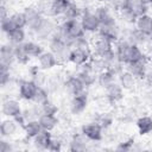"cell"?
Returning <instances> with one entry per match:
<instances>
[{
    "instance_id": "obj_31",
    "label": "cell",
    "mask_w": 152,
    "mask_h": 152,
    "mask_svg": "<svg viewBox=\"0 0 152 152\" xmlns=\"http://www.w3.org/2000/svg\"><path fill=\"white\" fill-rule=\"evenodd\" d=\"M91 121H95V122L100 124L103 129H107V128L113 127V124H114V115L110 114V113H108V112L94 113Z\"/></svg>"
},
{
    "instance_id": "obj_2",
    "label": "cell",
    "mask_w": 152,
    "mask_h": 152,
    "mask_svg": "<svg viewBox=\"0 0 152 152\" xmlns=\"http://www.w3.org/2000/svg\"><path fill=\"white\" fill-rule=\"evenodd\" d=\"M80 21L83 26V30L86 33H97L101 24L95 14L94 11H91L89 7H84L80 18Z\"/></svg>"
},
{
    "instance_id": "obj_5",
    "label": "cell",
    "mask_w": 152,
    "mask_h": 152,
    "mask_svg": "<svg viewBox=\"0 0 152 152\" xmlns=\"http://www.w3.org/2000/svg\"><path fill=\"white\" fill-rule=\"evenodd\" d=\"M78 69L76 70L75 75L82 81V83L84 84L86 88H90L93 87L95 83H96V80H97V74L93 70L91 65H90V62L81 65V66H77Z\"/></svg>"
},
{
    "instance_id": "obj_41",
    "label": "cell",
    "mask_w": 152,
    "mask_h": 152,
    "mask_svg": "<svg viewBox=\"0 0 152 152\" xmlns=\"http://www.w3.org/2000/svg\"><path fill=\"white\" fill-rule=\"evenodd\" d=\"M11 18L15 23L17 27L24 28V27L27 26V20H26V17H25V14L23 12H14L13 14H11Z\"/></svg>"
},
{
    "instance_id": "obj_25",
    "label": "cell",
    "mask_w": 152,
    "mask_h": 152,
    "mask_svg": "<svg viewBox=\"0 0 152 152\" xmlns=\"http://www.w3.org/2000/svg\"><path fill=\"white\" fill-rule=\"evenodd\" d=\"M70 2H71L70 0H51L48 17L49 18H56V17H61V15L63 17V14L66 11Z\"/></svg>"
},
{
    "instance_id": "obj_17",
    "label": "cell",
    "mask_w": 152,
    "mask_h": 152,
    "mask_svg": "<svg viewBox=\"0 0 152 152\" xmlns=\"http://www.w3.org/2000/svg\"><path fill=\"white\" fill-rule=\"evenodd\" d=\"M91 56H93L91 51H87L83 49H71L70 56H69V62L76 66H81V65L88 63L90 61Z\"/></svg>"
},
{
    "instance_id": "obj_16",
    "label": "cell",
    "mask_w": 152,
    "mask_h": 152,
    "mask_svg": "<svg viewBox=\"0 0 152 152\" xmlns=\"http://www.w3.org/2000/svg\"><path fill=\"white\" fill-rule=\"evenodd\" d=\"M97 36L108 39L112 43H115L116 40H119L121 38V27L116 24V25H112V26H104L101 25L97 33Z\"/></svg>"
},
{
    "instance_id": "obj_33",
    "label": "cell",
    "mask_w": 152,
    "mask_h": 152,
    "mask_svg": "<svg viewBox=\"0 0 152 152\" xmlns=\"http://www.w3.org/2000/svg\"><path fill=\"white\" fill-rule=\"evenodd\" d=\"M145 59H148V57L146 56L144 50L140 46L132 44L131 48H129V52H128V57H127V63L126 64L134 63V62H140V61H145Z\"/></svg>"
},
{
    "instance_id": "obj_20",
    "label": "cell",
    "mask_w": 152,
    "mask_h": 152,
    "mask_svg": "<svg viewBox=\"0 0 152 152\" xmlns=\"http://www.w3.org/2000/svg\"><path fill=\"white\" fill-rule=\"evenodd\" d=\"M52 139V134L50 131H45L43 129L42 132H39L33 139H32V145L36 150L38 151H46L49 148V144Z\"/></svg>"
},
{
    "instance_id": "obj_3",
    "label": "cell",
    "mask_w": 152,
    "mask_h": 152,
    "mask_svg": "<svg viewBox=\"0 0 152 152\" xmlns=\"http://www.w3.org/2000/svg\"><path fill=\"white\" fill-rule=\"evenodd\" d=\"M23 13L25 14L26 17V20H27V28L30 32H36L38 30V27L42 25V23L44 21L45 19V15L42 14L36 6H26L24 10H23Z\"/></svg>"
},
{
    "instance_id": "obj_6",
    "label": "cell",
    "mask_w": 152,
    "mask_h": 152,
    "mask_svg": "<svg viewBox=\"0 0 152 152\" xmlns=\"http://www.w3.org/2000/svg\"><path fill=\"white\" fill-rule=\"evenodd\" d=\"M95 14L100 21L101 25L104 26H112V25H116L118 20L114 14V11L107 5V4H101L95 8Z\"/></svg>"
},
{
    "instance_id": "obj_19",
    "label": "cell",
    "mask_w": 152,
    "mask_h": 152,
    "mask_svg": "<svg viewBox=\"0 0 152 152\" xmlns=\"http://www.w3.org/2000/svg\"><path fill=\"white\" fill-rule=\"evenodd\" d=\"M118 82L120 83V86L124 88V90L126 91H134L138 88V82L139 80H137L131 72H128L127 70H124L122 72H120L118 75Z\"/></svg>"
},
{
    "instance_id": "obj_24",
    "label": "cell",
    "mask_w": 152,
    "mask_h": 152,
    "mask_svg": "<svg viewBox=\"0 0 152 152\" xmlns=\"http://www.w3.org/2000/svg\"><path fill=\"white\" fill-rule=\"evenodd\" d=\"M64 80H65V78H63L61 74H57V72L51 74V75H49V77H48L45 88L49 90L50 94H56V93H58L61 89H63Z\"/></svg>"
},
{
    "instance_id": "obj_27",
    "label": "cell",
    "mask_w": 152,
    "mask_h": 152,
    "mask_svg": "<svg viewBox=\"0 0 152 152\" xmlns=\"http://www.w3.org/2000/svg\"><path fill=\"white\" fill-rule=\"evenodd\" d=\"M135 126L138 133L142 137L152 134V116L150 115H140L135 119Z\"/></svg>"
},
{
    "instance_id": "obj_23",
    "label": "cell",
    "mask_w": 152,
    "mask_h": 152,
    "mask_svg": "<svg viewBox=\"0 0 152 152\" xmlns=\"http://www.w3.org/2000/svg\"><path fill=\"white\" fill-rule=\"evenodd\" d=\"M131 43L128 40H126L125 38H120L119 40H116L114 43V51L116 57L124 63H127V57H128V52H129V48H131Z\"/></svg>"
},
{
    "instance_id": "obj_39",
    "label": "cell",
    "mask_w": 152,
    "mask_h": 152,
    "mask_svg": "<svg viewBox=\"0 0 152 152\" xmlns=\"http://www.w3.org/2000/svg\"><path fill=\"white\" fill-rule=\"evenodd\" d=\"M49 95H50V93H49V90H48L45 87H38L37 93H36V95H34L32 102L38 103V104H42V103H44L46 100L50 99Z\"/></svg>"
},
{
    "instance_id": "obj_47",
    "label": "cell",
    "mask_w": 152,
    "mask_h": 152,
    "mask_svg": "<svg viewBox=\"0 0 152 152\" xmlns=\"http://www.w3.org/2000/svg\"><path fill=\"white\" fill-rule=\"evenodd\" d=\"M144 82H145V86L152 90V69L148 66V70L146 72V76L144 78Z\"/></svg>"
},
{
    "instance_id": "obj_22",
    "label": "cell",
    "mask_w": 152,
    "mask_h": 152,
    "mask_svg": "<svg viewBox=\"0 0 152 152\" xmlns=\"http://www.w3.org/2000/svg\"><path fill=\"white\" fill-rule=\"evenodd\" d=\"M14 46L11 43L2 44L0 49V64L12 66L13 63L15 62V56H14Z\"/></svg>"
},
{
    "instance_id": "obj_12",
    "label": "cell",
    "mask_w": 152,
    "mask_h": 152,
    "mask_svg": "<svg viewBox=\"0 0 152 152\" xmlns=\"http://www.w3.org/2000/svg\"><path fill=\"white\" fill-rule=\"evenodd\" d=\"M63 89H64L65 93H68L70 96H75V95H77V94L84 91V90H86V87H84V84L82 83V81H81L75 74H71V75H69L68 77H65Z\"/></svg>"
},
{
    "instance_id": "obj_11",
    "label": "cell",
    "mask_w": 152,
    "mask_h": 152,
    "mask_svg": "<svg viewBox=\"0 0 152 152\" xmlns=\"http://www.w3.org/2000/svg\"><path fill=\"white\" fill-rule=\"evenodd\" d=\"M113 50H114V43L109 42L106 38H102L100 36H97V38L94 40V43L91 45L93 56H97V57H104Z\"/></svg>"
},
{
    "instance_id": "obj_37",
    "label": "cell",
    "mask_w": 152,
    "mask_h": 152,
    "mask_svg": "<svg viewBox=\"0 0 152 152\" xmlns=\"http://www.w3.org/2000/svg\"><path fill=\"white\" fill-rule=\"evenodd\" d=\"M14 56H15V62L20 65H27L28 62L31 61V57L25 51L23 44H19V45L14 46Z\"/></svg>"
},
{
    "instance_id": "obj_14",
    "label": "cell",
    "mask_w": 152,
    "mask_h": 152,
    "mask_svg": "<svg viewBox=\"0 0 152 152\" xmlns=\"http://www.w3.org/2000/svg\"><path fill=\"white\" fill-rule=\"evenodd\" d=\"M148 64H150V58L140 62H134V63H128L125 65V70L131 72L137 80L142 81L146 76V72L148 70Z\"/></svg>"
},
{
    "instance_id": "obj_40",
    "label": "cell",
    "mask_w": 152,
    "mask_h": 152,
    "mask_svg": "<svg viewBox=\"0 0 152 152\" xmlns=\"http://www.w3.org/2000/svg\"><path fill=\"white\" fill-rule=\"evenodd\" d=\"M42 106V109H43V113L45 114H53L56 115L58 113V106L52 101V100H46L44 103L40 104Z\"/></svg>"
},
{
    "instance_id": "obj_38",
    "label": "cell",
    "mask_w": 152,
    "mask_h": 152,
    "mask_svg": "<svg viewBox=\"0 0 152 152\" xmlns=\"http://www.w3.org/2000/svg\"><path fill=\"white\" fill-rule=\"evenodd\" d=\"M135 142V139L133 137H128L124 140H120L118 142V145L115 146V151H120V152H128L133 150V145Z\"/></svg>"
},
{
    "instance_id": "obj_42",
    "label": "cell",
    "mask_w": 152,
    "mask_h": 152,
    "mask_svg": "<svg viewBox=\"0 0 152 152\" xmlns=\"http://www.w3.org/2000/svg\"><path fill=\"white\" fill-rule=\"evenodd\" d=\"M131 10L134 12V14H135L137 17H140V15L146 14V13L148 12V6L144 5V4H142L140 0H137V1H135V2L132 5Z\"/></svg>"
},
{
    "instance_id": "obj_52",
    "label": "cell",
    "mask_w": 152,
    "mask_h": 152,
    "mask_svg": "<svg viewBox=\"0 0 152 152\" xmlns=\"http://www.w3.org/2000/svg\"><path fill=\"white\" fill-rule=\"evenodd\" d=\"M151 106H152V104H151Z\"/></svg>"
},
{
    "instance_id": "obj_29",
    "label": "cell",
    "mask_w": 152,
    "mask_h": 152,
    "mask_svg": "<svg viewBox=\"0 0 152 152\" xmlns=\"http://www.w3.org/2000/svg\"><path fill=\"white\" fill-rule=\"evenodd\" d=\"M23 46L31 58H38L44 52V46L36 40H25L23 43Z\"/></svg>"
},
{
    "instance_id": "obj_13",
    "label": "cell",
    "mask_w": 152,
    "mask_h": 152,
    "mask_svg": "<svg viewBox=\"0 0 152 152\" xmlns=\"http://www.w3.org/2000/svg\"><path fill=\"white\" fill-rule=\"evenodd\" d=\"M89 147H90V140L80 132V133H74L71 135L68 150L71 152H83V151H88Z\"/></svg>"
},
{
    "instance_id": "obj_21",
    "label": "cell",
    "mask_w": 152,
    "mask_h": 152,
    "mask_svg": "<svg viewBox=\"0 0 152 152\" xmlns=\"http://www.w3.org/2000/svg\"><path fill=\"white\" fill-rule=\"evenodd\" d=\"M19 127L20 126L17 124V121L13 118H6L0 124V134L2 138L10 139L11 137H13L18 132Z\"/></svg>"
},
{
    "instance_id": "obj_10",
    "label": "cell",
    "mask_w": 152,
    "mask_h": 152,
    "mask_svg": "<svg viewBox=\"0 0 152 152\" xmlns=\"http://www.w3.org/2000/svg\"><path fill=\"white\" fill-rule=\"evenodd\" d=\"M1 113L6 118H15L23 113V108L18 100L7 97V99H2Z\"/></svg>"
},
{
    "instance_id": "obj_48",
    "label": "cell",
    "mask_w": 152,
    "mask_h": 152,
    "mask_svg": "<svg viewBox=\"0 0 152 152\" xmlns=\"http://www.w3.org/2000/svg\"><path fill=\"white\" fill-rule=\"evenodd\" d=\"M8 17H10V12H8L6 4H1V6H0V20H5Z\"/></svg>"
},
{
    "instance_id": "obj_34",
    "label": "cell",
    "mask_w": 152,
    "mask_h": 152,
    "mask_svg": "<svg viewBox=\"0 0 152 152\" xmlns=\"http://www.w3.org/2000/svg\"><path fill=\"white\" fill-rule=\"evenodd\" d=\"M6 37H7L8 43H11L13 45H19V44H23L26 40V32H25L24 28L18 27V28L13 30L12 32L7 33Z\"/></svg>"
},
{
    "instance_id": "obj_36",
    "label": "cell",
    "mask_w": 152,
    "mask_h": 152,
    "mask_svg": "<svg viewBox=\"0 0 152 152\" xmlns=\"http://www.w3.org/2000/svg\"><path fill=\"white\" fill-rule=\"evenodd\" d=\"M119 18L120 20L126 24V25H134L135 24V20H137V15L134 14V12L131 10V8H127V7H121L119 11Z\"/></svg>"
},
{
    "instance_id": "obj_49",
    "label": "cell",
    "mask_w": 152,
    "mask_h": 152,
    "mask_svg": "<svg viewBox=\"0 0 152 152\" xmlns=\"http://www.w3.org/2000/svg\"><path fill=\"white\" fill-rule=\"evenodd\" d=\"M148 53H150L148 58H150V61H152V38H151V44L148 46Z\"/></svg>"
},
{
    "instance_id": "obj_1",
    "label": "cell",
    "mask_w": 152,
    "mask_h": 152,
    "mask_svg": "<svg viewBox=\"0 0 152 152\" xmlns=\"http://www.w3.org/2000/svg\"><path fill=\"white\" fill-rule=\"evenodd\" d=\"M49 50L55 53L59 64H64V63L69 62V56H70L71 49L69 48V45L65 40L57 38V37H51L49 39Z\"/></svg>"
},
{
    "instance_id": "obj_43",
    "label": "cell",
    "mask_w": 152,
    "mask_h": 152,
    "mask_svg": "<svg viewBox=\"0 0 152 152\" xmlns=\"http://www.w3.org/2000/svg\"><path fill=\"white\" fill-rule=\"evenodd\" d=\"M15 28H18V27H17L15 23L13 21V19L11 18V15H10L7 19L1 20V30H2V32H4L5 34L12 32V31L15 30Z\"/></svg>"
},
{
    "instance_id": "obj_44",
    "label": "cell",
    "mask_w": 152,
    "mask_h": 152,
    "mask_svg": "<svg viewBox=\"0 0 152 152\" xmlns=\"http://www.w3.org/2000/svg\"><path fill=\"white\" fill-rule=\"evenodd\" d=\"M63 148V140L58 137H52L50 144H49V148L48 151H51V152H59Z\"/></svg>"
},
{
    "instance_id": "obj_18",
    "label": "cell",
    "mask_w": 152,
    "mask_h": 152,
    "mask_svg": "<svg viewBox=\"0 0 152 152\" xmlns=\"http://www.w3.org/2000/svg\"><path fill=\"white\" fill-rule=\"evenodd\" d=\"M37 61H38L39 68H40L42 70H44V71L51 70V69L56 68V66L59 64L58 61H57V57H56L55 53L51 52L50 50H49V51H44V52L37 58Z\"/></svg>"
},
{
    "instance_id": "obj_45",
    "label": "cell",
    "mask_w": 152,
    "mask_h": 152,
    "mask_svg": "<svg viewBox=\"0 0 152 152\" xmlns=\"http://www.w3.org/2000/svg\"><path fill=\"white\" fill-rule=\"evenodd\" d=\"M48 77H49V75H46L45 74V71L44 70H39L34 76H32V78L31 80H33L39 87H45V84H46V81H48Z\"/></svg>"
},
{
    "instance_id": "obj_8",
    "label": "cell",
    "mask_w": 152,
    "mask_h": 152,
    "mask_svg": "<svg viewBox=\"0 0 152 152\" xmlns=\"http://www.w3.org/2000/svg\"><path fill=\"white\" fill-rule=\"evenodd\" d=\"M81 133L86 135L90 141H102L103 140V128L100 124L90 121L81 126Z\"/></svg>"
},
{
    "instance_id": "obj_32",
    "label": "cell",
    "mask_w": 152,
    "mask_h": 152,
    "mask_svg": "<svg viewBox=\"0 0 152 152\" xmlns=\"http://www.w3.org/2000/svg\"><path fill=\"white\" fill-rule=\"evenodd\" d=\"M23 129H24V133H25V137H26L27 140H28V139H33L39 132L43 131V128H42V126H40L38 119L27 121V122L25 124V126H24Z\"/></svg>"
},
{
    "instance_id": "obj_50",
    "label": "cell",
    "mask_w": 152,
    "mask_h": 152,
    "mask_svg": "<svg viewBox=\"0 0 152 152\" xmlns=\"http://www.w3.org/2000/svg\"><path fill=\"white\" fill-rule=\"evenodd\" d=\"M140 1H141L144 5L148 6V7H150V6H152V0H140Z\"/></svg>"
},
{
    "instance_id": "obj_51",
    "label": "cell",
    "mask_w": 152,
    "mask_h": 152,
    "mask_svg": "<svg viewBox=\"0 0 152 152\" xmlns=\"http://www.w3.org/2000/svg\"><path fill=\"white\" fill-rule=\"evenodd\" d=\"M94 1H96V2H99V4H107L109 0H94Z\"/></svg>"
},
{
    "instance_id": "obj_15",
    "label": "cell",
    "mask_w": 152,
    "mask_h": 152,
    "mask_svg": "<svg viewBox=\"0 0 152 152\" xmlns=\"http://www.w3.org/2000/svg\"><path fill=\"white\" fill-rule=\"evenodd\" d=\"M124 91H125L124 88L120 86V83L118 81L112 83V84H109L107 88L103 89V94L108 99L110 104H116L121 100H124V96H125Z\"/></svg>"
},
{
    "instance_id": "obj_26",
    "label": "cell",
    "mask_w": 152,
    "mask_h": 152,
    "mask_svg": "<svg viewBox=\"0 0 152 152\" xmlns=\"http://www.w3.org/2000/svg\"><path fill=\"white\" fill-rule=\"evenodd\" d=\"M134 26L139 31H141L142 33H145L146 36L152 38V15L146 13V14H142V15L138 17L137 20H135Z\"/></svg>"
},
{
    "instance_id": "obj_7",
    "label": "cell",
    "mask_w": 152,
    "mask_h": 152,
    "mask_svg": "<svg viewBox=\"0 0 152 152\" xmlns=\"http://www.w3.org/2000/svg\"><path fill=\"white\" fill-rule=\"evenodd\" d=\"M89 102V96L88 91L84 90L75 96H71V100L69 102V109L72 115H81L88 107Z\"/></svg>"
},
{
    "instance_id": "obj_28",
    "label": "cell",
    "mask_w": 152,
    "mask_h": 152,
    "mask_svg": "<svg viewBox=\"0 0 152 152\" xmlns=\"http://www.w3.org/2000/svg\"><path fill=\"white\" fill-rule=\"evenodd\" d=\"M116 78H118V75H116L115 72H113V71L109 70V69H106V70H103V71H101V72L97 74L96 84H97L100 88L104 89V88H107L109 84L116 82Z\"/></svg>"
},
{
    "instance_id": "obj_9",
    "label": "cell",
    "mask_w": 152,
    "mask_h": 152,
    "mask_svg": "<svg viewBox=\"0 0 152 152\" xmlns=\"http://www.w3.org/2000/svg\"><path fill=\"white\" fill-rule=\"evenodd\" d=\"M57 24L49 17H45L44 21L42 23V25L38 27V30L36 32H33V36L37 40L42 42V40H48L52 37L53 31L56 28Z\"/></svg>"
},
{
    "instance_id": "obj_30",
    "label": "cell",
    "mask_w": 152,
    "mask_h": 152,
    "mask_svg": "<svg viewBox=\"0 0 152 152\" xmlns=\"http://www.w3.org/2000/svg\"><path fill=\"white\" fill-rule=\"evenodd\" d=\"M38 121H39V124H40L43 129L50 131V132L53 131L57 127L58 122H59V120H58V118L56 115H53V114H45V113H43L38 118Z\"/></svg>"
},
{
    "instance_id": "obj_4",
    "label": "cell",
    "mask_w": 152,
    "mask_h": 152,
    "mask_svg": "<svg viewBox=\"0 0 152 152\" xmlns=\"http://www.w3.org/2000/svg\"><path fill=\"white\" fill-rule=\"evenodd\" d=\"M38 87L39 86L33 80H18V95L25 101H32Z\"/></svg>"
},
{
    "instance_id": "obj_35",
    "label": "cell",
    "mask_w": 152,
    "mask_h": 152,
    "mask_svg": "<svg viewBox=\"0 0 152 152\" xmlns=\"http://www.w3.org/2000/svg\"><path fill=\"white\" fill-rule=\"evenodd\" d=\"M82 11L83 8L76 4L75 1H71L66 8V11L64 12L63 14V18L66 19V20H70V19H80L81 18V14H82Z\"/></svg>"
},
{
    "instance_id": "obj_46",
    "label": "cell",
    "mask_w": 152,
    "mask_h": 152,
    "mask_svg": "<svg viewBox=\"0 0 152 152\" xmlns=\"http://www.w3.org/2000/svg\"><path fill=\"white\" fill-rule=\"evenodd\" d=\"M7 138H1L0 139V152H12L15 150L13 142L6 140Z\"/></svg>"
}]
</instances>
